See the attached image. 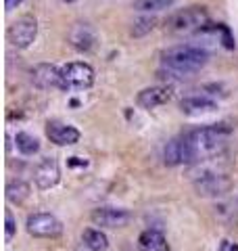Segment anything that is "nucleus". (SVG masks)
Segmentation results:
<instances>
[{"mask_svg": "<svg viewBox=\"0 0 238 251\" xmlns=\"http://www.w3.org/2000/svg\"><path fill=\"white\" fill-rule=\"evenodd\" d=\"M230 128L224 124L203 126L182 134V147H184V163H205L215 159L228 147Z\"/></svg>", "mask_w": 238, "mask_h": 251, "instance_id": "f257e3e1", "label": "nucleus"}, {"mask_svg": "<svg viewBox=\"0 0 238 251\" xmlns=\"http://www.w3.org/2000/svg\"><path fill=\"white\" fill-rule=\"evenodd\" d=\"M209 63V52L196 44H176L161 52V74L176 75L180 80L198 74Z\"/></svg>", "mask_w": 238, "mask_h": 251, "instance_id": "f03ea898", "label": "nucleus"}, {"mask_svg": "<svg viewBox=\"0 0 238 251\" xmlns=\"http://www.w3.org/2000/svg\"><path fill=\"white\" fill-rule=\"evenodd\" d=\"M209 25V13L203 4L186 6L165 21V29L169 34H190V31H201Z\"/></svg>", "mask_w": 238, "mask_h": 251, "instance_id": "7ed1b4c3", "label": "nucleus"}, {"mask_svg": "<svg viewBox=\"0 0 238 251\" xmlns=\"http://www.w3.org/2000/svg\"><path fill=\"white\" fill-rule=\"evenodd\" d=\"M192 186L198 197H226V195L232 191V178L228 174H221L217 170H198L192 176Z\"/></svg>", "mask_w": 238, "mask_h": 251, "instance_id": "20e7f679", "label": "nucleus"}, {"mask_svg": "<svg viewBox=\"0 0 238 251\" xmlns=\"http://www.w3.org/2000/svg\"><path fill=\"white\" fill-rule=\"evenodd\" d=\"M94 84V67L86 61H71L61 67V90H86Z\"/></svg>", "mask_w": 238, "mask_h": 251, "instance_id": "39448f33", "label": "nucleus"}, {"mask_svg": "<svg viewBox=\"0 0 238 251\" xmlns=\"http://www.w3.org/2000/svg\"><path fill=\"white\" fill-rule=\"evenodd\" d=\"M36 38H38V19L31 13L17 17L9 25V29H6V40H9L11 46H15L19 50L29 49L36 42Z\"/></svg>", "mask_w": 238, "mask_h": 251, "instance_id": "423d86ee", "label": "nucleus"}, {"mask_svg": "<svg viewBox=\"0 0 238 251\" xmlns=\"http://www.w3.org/2000/svg\"><path fill=\"white\" fill-rule=\"evenodd\" d=\"M25 230L29 237L36 239H57L63 234V222L48 211H36V214L27 216Z\"/></svg>", "mask_w": 238, "mask_h": 251, "instance_id": "0eeeda50", "label": "nucleus"}, {"mask_svg": "<svg viewBox=\"0 0 238 251\" xmlns=\"http://www.w3.org/2000/svg\"><path fill=\"white\" fill-rule=\"evenodd\" d=\"M90 220L94 226H100V228H123V226L130 224L132 214L123 207H109L102 205L92 209Z\"/></svg>", "mask_w": 238, "mask_h": 251, "instance_id": "6e6552de", "label": "nucleus"}, {"mask_svg": "<svg viewBox=\"0 0 238 251\" xmlns=\"http://www.w3.org/2000/svg\"><path fill=\"white\" fill-rule=\"evenodd\" d=\"M173 97V86L169 84H155L146 86L136 94V105L140 109H157L161 105H167Z\"/></svg>", "mask_w": 238, "mask_h": 251, "instance_id": "1a4fd4ad", "label": "nucleus"}, {"mask_svg": "<svg viewBox=\"0 0 238 251\" xmlns=\"http://www.w3.org/2000/svg\"><path fill=\"white\" fill-rule=\"evenodd\" d=\"M29 80L38 90L61 88V67L52 65V63H38L31 69Z\"/></svg>", "mask_w": 238, "mask_h": 251, "instance_id": "9d476101", "label": "nucleus"}, {"mask_svg": "<svg viewBox=\"0 0 238 251\" xmlns=\"http://www.w3.org/2000/svg\"><path fill=\"white\" fill-rule=\"evenodd\" d=\"M61 180V168H59V161L54 157H44L42 161L36 166L34 170V182L40 191H50L59 184Z\"/></svg>", "mask_w": 238, "mask_h": 251, "instance_id": "9b49d317", "label": "nucleus"}, {"mask_svg": "<svg viewBox=\"0 0 238 251\" xmlns=\"http://www.w3.org/2000/svg\"><path fill=\"white\" fill-rule=\"evenodd\" d=\"M44 132H46V138H48L52 145H57V147L77 145L79 143V136H82L75 126L63 124V122H57V120H52V122L46 124Z\"/></svg>", "mask_w": 238, "mask_h": 251, "instance_id": "f8f14e48", "label": "nucleus"}, {"mask_svg": "<svg viewBox=\"0 0 238 251\" xmlns=\"http://www.w3.org/2000/svg\"><path fill=\"white\" fill-rule=\"evenodd\" d=\"M69 44L79 52H90L96 46V34L88 23H73L67 34Z\"/></svg>", "mask_w": 238, "mask_h": 251, "instance_id": "ddd939ff", "label": "nucleus"}, {"mask_svg": "<svg viewBox=\"0 0 238 251\" xmlns=\"http://www.w3.org/2000/svg\"><path fill=\"white\" fill-rule=\"evenodd\" d=\"M217 109V103L209 97H186L180 100V111L186 115H205V113H213Z\"/></svg>", "mask_w": 238, "mask_h": 251, "instance_id": "4468645a", "label": "nucleus"}, {"mask_svg": "<svg viewBox=\"0 0 238 251\" xmlns=\"http://www.w3.org/2000/svg\"><path fill=\"white\" fill-rule=\"evenodd\" d=\"M138 251H171L167 237L159 228H146L138 237Z\"/></svg>", "mask_w": 238, "mask_h": 251, "instance_id": "2eb2a0df", "label": "nucleus"}, {"mask_svg": "<svg viewBox=\"0 0 238 251\" xmlns=\"http://www.w3.org/2000/svg\"><path fill=\"white\" fill-rule=\"evenodd\" d=\"M29 193H31V186L21 178L9 180V182H6V188H4L6 201L13 203V205H23V203L29 199Z\"/></svg>", "mask_w": 238, "mask_h": 251, "instance_id": "dca6fc26", "label": "nucleus"}, {"mask_svg": "<svg viewBox=\"0 0 238 251\" xmlns=\"http://www.w3.org/2000/svg\"><path fill=\"white\" fill-rule=\"evenodd\" d=\"M163 163L169 168H176L184 163V147H182V136L171 138L167 145L163 147Z\"/></svg>", "mask_w": 238, "mask_h": 251, "instance_id": "f3484780", "label": "nucleus"}, {"mask_svg": "<svg viewBox=\"0 0 238 251\" xmlns=\"http://www.w3.org/2000/svg\"><path fill=\"white\" fill-rule=\"evenodd\" d=\"M82 241L90 251H107L109 249V239L100 228H86L82 232Z\"/></svg>", "mask_w": 238, "mask_h": 251, "instance_id": "a211bd4d", "label": "nucleus"}, {"mask_svg": "<svg viewBox=\"0 0 238 251\" xmlns=\"http://www.w3.org/2000/svg\"><path fill=\"white\" fill-rule=\"evenodd\" d=\"M15 147H17V151L21 155H36L40 151V140L36 136H31L29 132H17V136H15Z\"/></svg>", "mask_w": 238, "mask_h": 251, "instance_id": "6ab92c4d", "label": "nucleus"}, {"mask_svg": "<svg viewBox=\"0 0 238 251\" xmlns=\"http://www.w3.org/2000/svg\"><path fill=\"white\" fill-rule=\"evenodd\" d=\"M176 0H134V9L138 13H159V11H165V9H171Z\"/></svg>", "mask_w": 238, "mask_h": 251, "instance_id": "aec40b11", "label": "nucleus"}, {"mask_svg": "<svg viewBox=\"0 0 238 251\" xmlns=\"http://www.w3.org/2000/svg\"><path fill=\"white\" fill-rule=\"evenodd\" d=\"M155 27H157V17H153V15H140L138 19H134L132 27H130V34L134 38H142V36L150 34Z\"/></svg>", "mask_w": 238, "mask_h": 251, "instance_id": "412c9836", "label": "nucleus"}, {"mask_svg": "<svg viewBox=\"0 0 238 251\" xmlns=\"http://www.w3.org/2000/svg\"><path fill=\"white\" fill-rule=\"evenodd\" d=\"M15 232H17V220H15L11 209H6L4 211V237H6V241H11L15 237Z\"/></svg>", "mask_w": 238, "mask_h": 251, "instance_id": "4be33fe9", "label": "nucleus"}, {"mask_svg": "<svg viewBox=\"0 0 238 251\" xmlns=\"http://www.w3.org/2000/svg\"><path fill=\"white\" fill-rule=\"evenodd\" d=\"M217 251H238V245H236V243H232L230 239H224V241L219 243Z\"/></svg>", "mask_w": 238, "mask_h": 251, "instance_id": "5701e85b", "label": "nucleus"}, {"mask_svg": "<svg viewBox=\"0 0 238 251\" xmlns=\"http://www.w3.org/2000/svg\"><path fill=\"white\" fill-rule=\"evenodd\" d=\"M4 2H6V11H13L15 6H17V4L21 2V0H4Z\"/></svg>", "mask_w": 238, "mask_h": 251, "instance_id": "b1692460", "label": "nucleus"}, {"mask_svg": "<svg viewBox=\"0 0 238 251\" xmlns=\"http://www.w3.org/2000/svg\"><path fill=\"white\" fill-rule=\"evenodd\" d=\"M71 166H86V161H79V157H71Z\"/></svg>", "mask_w": 238, "mask_h": 251, "instance_id": "393cba45", "label": "nucleus"}]
</instances>
